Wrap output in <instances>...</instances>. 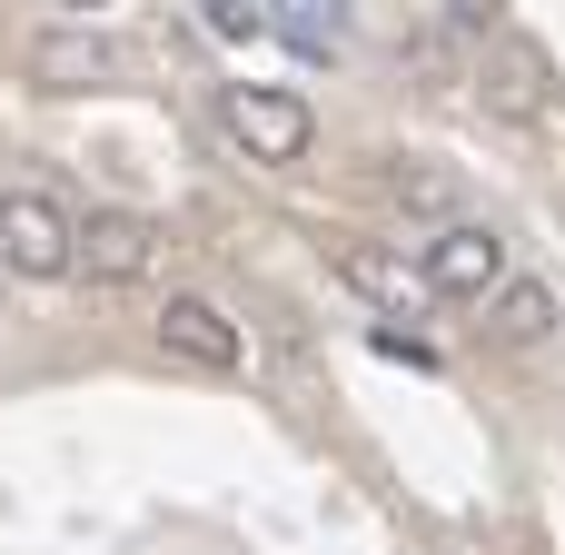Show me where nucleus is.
I'll return each instance as SVG.
<instances>
[{"label":"nucleus","instance_id":"f257e3e1","mask_svg":"<svg viewBox=\"0 0 565 555\" xmlns=\"http://www.w3.org/2000/svg\"><path fill=\"white\" fill-rule=\"evenodd\" d=\"M218 129H228L248 159H268V169H288V159H308V149H318V109H308L298 89H268V79L218 89Z\"/></svg>","mask_w":565,"mask_h":555},{"label":"nucleus","instance_id":"f03ea898","mask_svg":"<svg viewBox=\"0 0 565 555\" xmlns=\"http://www.w3.org/2000/svg\"><path fill=\"white\" fill-rule=\"evenodd\" d=\"M0 258L20 278H70L79 268V218L60 199H40V189H10L0 199Z\"/></svg>","mask_w":565,"mask_h":555},{"label":"nucleus","instance_id":"7ed1b4c3","mask_svg":"<svg viewBox=\"0 0 565 555\" xmlns=\"http://www.w3.org/2000/svg\"><path fill=\"white\" fill-rule=\"evenodd\" d=\"M417 278H427V298H497L507 288V238L497 228H437L417 248Z\"/></svg>","mask_w":565,"mask_h":555},{"label":"nucleus","instance_id":"20e7f679","mask_svg":"<svg viewBox=\"0 0 565 555\" xmlns=\"http://www.w3.org/2000/svg\"><path fill=\"white\" fill-rule=\"evenodd\" d=\"M159 348L169 357H189V367H209V377H238V328H228V308L218 298H199V288H179L169 308H159Z\"/></svg>","mask_w":565,"mask_h":555},{"label":"nucleus","instance_id":"39448f33","mask_svg":"<svg viewBox=\"0 0 565 555\" xmlns=\"http://www.w3.org/2000/svg\"><path fill=\"white\" fill-rule=\"evenodd\" d=\"M149 258H159V228L139 209H99L79 228V278L89 288H129V278H149Z\"/></svg>","mask_w":565,"mask_h":555},{"label":"nucleus","instance_id":"423d86ee","mask_svg":"<svg viewBox=\"0 0 565 555\" xmlns=\"http://www.w3.org/2000/svg\"><path fill=\"white\" fill-rule=\"evenodd\" d=\"M546 89H556L546 50H536L526 30H497V40H487V99H497L507 119H546Z\"/></svg>","mask_w":565,"mask_h":555},{"label":"nucleus","instance_id":"0eeeda50","mask_svg":"<svg viewBox=\"0 0 565 555\" xmlns=\"http://www.w3.org/2000/svg\"><path fill=\"white\" fill-rule=\"evenodd\" d=\"M328 268L358 288V298H377V308H417L427 298V278L407 268V258H387V248H367V238H328Z\"/></svg>","mask_w":565,"mask_h":555},{"label":"nucleus","instance_id":"6e6552de","mask_svg":"<svg viewBox=\"0 0 565 555\" xmlns=\"http://www.w3.org/2000/svg\"><path fill=\"white\" fill-rule=\"evenodd\" d=\"M119 60H109V40H89V30H50L40 50H30V79L40 89H99Z\"/></svg>","mask_w":565,"mask_h":555},{"label":"nucleus","instance_id":"1a4fd4ad","mask_svg":"<svg viewBox=\"0 0 565 555\" xmlns=\"http://www.w3.org/2000/svg\"><path fill=\"white\" fill-rule=\"evenodd\" d=\"M546 328H556V298H546L536 278H507V288H497V338H507V348H536Z\"/></svg>","mask_w":565,"mask_h":555},{"label":"nucleus","instance_id":"9d476101","mask_svg":"<svg viewBox=\"0 0 565 555\" xmlns=\"http://www.w3.org/2000/svg\"><path fill=\"white\" fill-rule=\"evenodd\" d=\"M199 20H209L218 40H268V30H278V20H268L258 0H199Z\"/></svg>","mask_w":565,"mask_h":555},{"label":"nucleus","instance_id":"9b49d317","mask_svg":"<svg viewBox=\"0 0 565 555\" xmlns=\"http://www.w3.org/2000/svg\"><path fill=\"white\" fill-rule=\"evenodd\" d=\"M278 40H288V50H308V60H338V20H318V10H288V20H278Z\"/></svg>","mask_w":565,"mask_h":555},{"label":"nucleus","instance_id":"f8f14e48","mask_svg":"<svg viewBox=\"0 0 565 555\" xmlns=\"http://www.w3.org/2000/svg\"><path fill=\"white\" fill-rule=\"evenodd\" d=\"M397 199H407V209H447V169L407 159V169H397Z\"/></svg>","mask_w":565,"mask_h":555},{"label":"nucleus","instance_id":"ddd939ff","mask_svg":"<svg viewBox=\"0 0 565 555\" xmlns=\"http://www.w3.org/2000/svg\"><path fill=\"white\" fill-rule=\"evenodd\" d=\"M377 357H407V367H437V348H427V338H407V328H377Z\"/></svg>","mask_w":565,"mask_h":555},{"label":"nucleus","instance_id":"4468645a","mask_svg":"<svg viewBox=\"0 0 565 555\" xmlns=\"http://www.w3.org/2000/svg\"><path fill=\"white\" fill-rule=\"evenodd\" d=\"M60 10H109V0H60Z\"/></svg>","mask_w":565,"mask_h":555}]
</instances>
